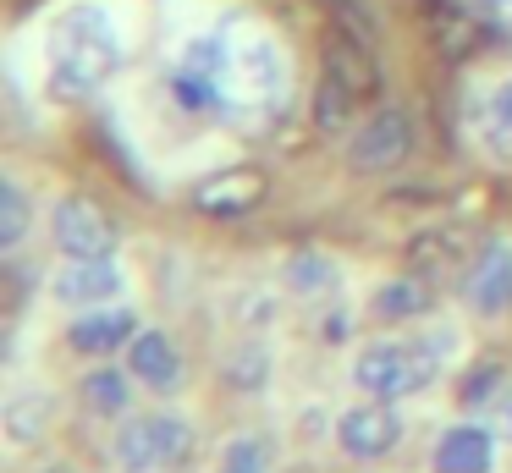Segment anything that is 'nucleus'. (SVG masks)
Masks as SVG:
<instances>
[{
	"instance_id": "1a4fd4ad",
	"label": "nucleus",
	"mask_w": 512,
	"mask_h": 473,
	"mask_svg": "<svg viewBox=\"0 0 512 473\" xmlns=\"http://www.w3.org/2000/svg\"><path fill=\"white\" fill-rule=\"evenodd\" d=\"M50 248L61 259H94V253L122 248V226L111 220V209L89 193H61L50 204Z\"/></svg>"
},
{
	"instance_id": "f8f14e48",
	"label": "nucleus",
	"mask_w": 512,
	"mask_h": 473,
	"mask_svg": "<svg viewBox=\"0 0 512 473\" xmlns=\"http://www.w3.org/2000/svg\"><path fill=\"white\" fill-rule=\"evenodd\" d=\"M144 330V319H138L133 303H100V308H78V314H67V352L83 363H100V358H122L127 347H133V336Z\"/></svg>"
},
{
	"instance_id": "7ed1b4c3",
	"label": "nucleus",
	"mask_w": 512,
	"mask_h": 473,
	"mask_svg": "<svg viewBox=\"0 0 512 473\" xmlns=\"http://www.w3.org/2000/svg\"><path fill=\"white\" fill-rule=\"evenodd\" d=\"M166 99L182 116H226L237 99V39L226 28H204L166 66Z\"/></svg>"
},
{
	"instance_id": "f257e3e1",
	"label": "nucleus",
	"mask_w": 512,
	"mask_h": 473,
	"mask_svg": "<svg viewBox=\"0 0 512 473\" xmlns=\"http://www.w3.org/2000/svg\"><path fill=\"white\" fill-rule=\"evenodd\" d=\"M468 358V341L452 319H419L391 336H369L347 358V380L358 396H380V402H413V396L435 391L457 363Z\"/></svg>"
},
{
	"instance_id": "f3484780",
	"label": "nucleus",
	"mask_w": 512,
	"mask_h": 473,
	"mask_svg": "<svg viewBox=\"0 0 512 473\" xmlns=\"http://www.w3.org/2000/svg\"><path fill=\"white\" fill-rule=\"evenodd\" d=\"M221 380L232 385L237 396H265L276 385V347H270L259 330L237 336L232 347L221 352Z\"/></svg>"
},
{
	"instance_id": "393cba45",
	"label": "nucleus",
	"mask_w": 512,
	"mask_h": 473,
	"mask_svg": "<svg viewBox=\"0 0 512 473\" xmlns=\"http://www.w3.org/2000/svg\"><path fill=\"white\" fill-rule=\"evenodd\" d=\"M468 6H479V11H507L512 0H468Z\"/></svg>"
},
{
	"instance_id": "6e6552de",
	"label": "nucleus",
	"mask_w": 512,
	"mask_h": 473,
	"mask_svg": "<svg viewBox=\"0 0 512 473\" xmlns=\"http://www.w3.org/2000/svg\"><path fill=\"white\" fill-rule=\"evenodd\" d=\"M507 446L512 440L501 424L457 413L452 424H441L430 440V473H501Z\"/></svg>"
},
{
	"instance_id": "ddd939ff",
	"label": "nucleus",
	"mask_w": 512,
	"mask_h": 473,
	"mask_svg": "<svg viewBox=\"0 0 512 473\" xmlns=\"http://www.w3.org/2000/svg\"><path fill=\"white\" fill-rule=\"evenodd\" d=\"M138 391H144V385L133 380V369H127L122 358L89 363V369L78 374V385H72V396H78V413L89 418V424H105V429H116L122 418L138 413Z\"/></svg>"
},
{
	"instance_id": "6ab92c4d",
	"label": "nucleus",
	"mask_w": 512,
	"mask_h": 473,
	"mask_svg": "<svg viewBox=\"0 0 512 473\" xmlns=\"http://www.w3.org/2000/svg\"><path fill=\"white\" fill-rule=\"evenodd\" d=\"M369 314H375L380 325H419V319L435 314V286L424 281V275H391V281L375 286Z\"/></svg>"
},
{
	"instance_id": "dca6fc26",
	"label": "nucleus",
	"mask_w": 512,
	"mask_h": 473,
	"mask_svg": "<svg viewBox=\"0 0 512 473\" xmlns=\"http://www.w3.org/2000/svg\"><path fill=\"white\" fill-rule=\"evenodd\" d=\"M210 473H281V435L276 429H259V424L232 429L215 446Z\"/></svg>"
},
{
	"instance_id": "20e7f679",
	"label": "nucleus",
	"mask_w": 512,
	"mask_h": 473,
	"mask_svg": "<svg viewBox=\"0 0 512 473\" xmlns=\"http://www.w3.org/2000/svg\"><path fill=\"white\" fill-rule=\"evenodd\" d=\"M199 451V424L193 413L160 402V407H138L133 418L111 429V468L116 473H177L193 462Z\"/></svg>"
},
{
	"instance_id": "a211bd4d",
	"label": "nucleus",
	"mask_w": 512,
	"mask_h": 473,
	"mask_svg": "<svg viewBox=\"0 0 512 473\" xmlns=\"http://www.w3.org/2000/svg\"><path fill=\"white\" fill-rule=\"evenodd\" d=\"M507 407H512V369L501 358L457 369V413L490 418V413H507Z\"/></svg>"
},
{
	"instance_id": "2eb2a0df",
	"label": "nucleus",
	"mask_w": 512,
	"mask_h": 473,
	"mask_svg": "<svg viewBox=\"0 0 512 473\" xmlns=\"http://www.w3.org/2000/svg\"><path fill=\"white\" fill-rule=\"evenodd\" d=\"M56 418H61V396L50 385H17L0 402V429H6V446H17V451H34L56 429Z\"/></svg>"
},
{
	"instance_id": "423d86ee",
	"label": "nucleus",
	"mask_w": 512,
	"mask_h": 473,
	"mask_svg": "<svg viewBox=\"0 0 512 473\" xmlns=\"http://www.w3.org/2000/svg\"><path fill=\"white\" fill-rule=\"evenodd\" d=\"M413 149H419L413 110L408 105H380V110H369V116L347 132L342 160H347V171H358V176H386V171H397Z\"/></svg>"
},
{
	"instance_id": "9d476101",
	"label": "nucleus",
	"mask_w": 512,
	"mask_h": 473,
	"mask_svg": "<svg viewBox=\"0 0 512 473\" xmlns=\"http://www.w3.org/2000/svg\"><path fill=\"white\" fill-rule=\"evenodd\" d=\"M133 292V270L122 253H94V259H61L50 275V303H61L67 314L100 303H127Z\"/></svg>"
},
{
	"instance_id": "b1692460",
	"label": "nucleus",
	"mask_w": 512,
	"mask_h": 473,
	"mask_svg": "<svg viewBox=\"0 0 512 473\" xmlns=\"http://www.w3.org/2000/svg\"><path fill=\"white\" fill-rule=\"evenodd\" d=\"M28 473H83V468H72V462H56V457H45V462H34Z\"/></svg>"
},
{
	"instance_id": "39448f33",
	"label": "nucleus",
	"mask_w": 512,
	"mask_h": 473,
	"mask_svg": "<svg viewBox=\"0 0 512 473\" xmlns=\"http://www.w3.org/2000/svg\"><path fill=\"white\" fill-rule=\"evenodd\" d=\"M408 440V418H402V402H380V396H353L347 407L331 413V446L342 451L347 462H375L397 457V446Z\"/></svg>"
},
{
	"instance_id": "f03ea898",
	"label": "nucleus",
	"mask_w": 512,
	"mask_h": 473,
	"mask_svg": "<svg viewBox=\"0 0 512 473\" xmlns=\"http://www.w3.org/2000/svg\"><path fill=\"white\" fill-rule=\"evenodd\" d=\"M122 66V22L111 17V6L100 0H78L56 17L50 28V83L56 94L83 99L100 94Z\"/></svg>"
},
{
	"instance_id": "5701e85b",
	"label": "nucleus",
	"mask_w": 512,
	"mask_h": 473,
	"mask_svg": "<svg viewBox=\"0 0 512 473\" xmlns=\"http://www.w3.org/2000/svg\"><path fill=\"white\" fill-rule=\"evenodd\" d=\"M479 116H485V132L496 143H512V72L496 77V83L485 88V105H479Z\"/></svg>"
},
{
	"instance_id": "412c9836",
	"label": "nucleus",
	"mask_w": 512,
	"mask_h": 473,
	"mask_svg": "<svg viewBox=\"0 0 512 473\" xmlns=\"http://www.w3.org/2000/svg\"><path fill=\"white\" fill-rule=\"evenodd\" d=\"M34 220H39L34 193L23 187V176H17V171H6V176H0V253H6V259H17V253L28 248Z\"/></svg>"
},
{
	"instance_id": "4468645a",
	"label": "nucleus",
	"mask_w": 512,
	"mask_h": 473,
	"mask_svg": "<svg viewBox=\"0 0 512 473\" xmlns=\"http://www.w3.org/2000/svg\"><path fill=\"white\" fill-rule=\"evenodd\" d=\"M276 281H281V292H287L292 303L325 308V303H342V292H347L353 275H347V264L336 259L331 248H292L287 259H281Z\"/></svg>"
},
{
	"instance_id": "4be33fe9",
	"label": "nucleus",
	"mask_w": 512,
	"mask_h": 473,
	"mask_svg": "<svg viewBox=\"0 0 512 473\" xmlns=\"http://www.w3.org/2000/svg\"><path fill=\"white\" fill-rule=\"evenodd\" d=\"M259 193H265V182H259V176H248V171H237V176H226V182H210V187H204L199 204H204V209H221V215H232V209L259 204Z\"/></svg>"
},
{
	"instance_id": "0eeeda50",
	"label": "nucleus",
	"mask_w": 512,
	"mask_h": 473,
	"mask_svg": "<svg viewBox=\"0 0 512 473\" xmlns=\"http://www.w3.org/2000/svg\"><path fill=\"white\" fill-rule=\"evenodd\" d=\"M457 303L468 319H485V325L512 314V231H490L474 248V259L457 275Z\"/></svg>"
},
{
	"instance_id": "a878e982",
	"label": "nucleus",
	"mask_w": 512,
	"mask_h": 473,
	"mask_svg": "<svg viewBox=\"0 0 512 473\" xmlns=\"http://www.w3.org/2000/svg\"><path fill=\"white\" fill-rule=\"evenodd\" d=\"M501 429H507V440H512V407H507V413H501Z\"/></svg>"
},
{
	"instance_id": "9b49d317",
	"label": "nucleus",
	"mask_w": 512,
	"mask_h": 473,
	"mask_svg": "<svg viewBox=\"0 0 512 473\" xmlns=\"http://www.w3.org/2000/svg\"><path fill=\"white\" fill-rule=\"evenodd\" d=\"M122 363L133 369V380L144 385V396H160V402H171V396L188 391L193 369H188V347H182L171 330L160 325H144L133 336V347L122 352Z\"/></svg>"
},
{
	"instance_id": "aec40b11",
	"label": "nucleus",
	"mask_w": 512,
	"mask_h": 473,
	"mask_svg": "<svg viewBox=\"0 0 512 473\" xmlns=\"http://www.w3.org/2000/svg\"><path fill=\"white\" fill-rule=\"evenodd\" d=\"M237 88L248 94H281L287 88V55L270 33H243L237 39Z\"/></svg>"
}]
</instances>
